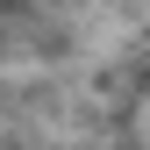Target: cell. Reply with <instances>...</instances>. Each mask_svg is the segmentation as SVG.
<instances>
[{
	"label": "cell",
	"instance_id": "1",
	"mask_svg": "<svg viewBox=\"0 0 150 150\" xmlns=\"http://www.w3.org/2000/svg\"><path fill=\"white\" fill-rule=\"evenodd\" d=\"M0 7H14V0H0Z\"/></svg>",
	"mask_w": 150,
	"mask_h": 150
}]
</instances>
